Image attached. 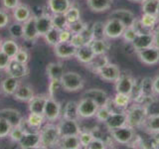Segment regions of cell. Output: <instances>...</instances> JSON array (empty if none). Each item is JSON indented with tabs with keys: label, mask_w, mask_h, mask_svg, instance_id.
I'll return each instance as SVG.
<instances>
[{
	"label": "cell",
	"mask_w": 159,
	"mask_h": 149,
	"mask_svg": "<svg viewBox=\"0 0 159 149\" xmlns=\"http://www.w3.org/2000/svg\"><path fill=\"white\" fill-rule=\"evenodd\" d=\"M40 137H41V148H52L58 146L61 140V133L59 131L58 124L52 122L47 123L46 125L40 128Z\"/></svg>",
	"instance_id": "obj_1"
},
{
	"label": "cell",
	"mask_w": 159,
	"mask_h": 149,
	"mask_svg": "<svg viewBox=\"0 0 159 149\" xmlns=\"http://www.w3.org/2000/svg\"><path fill=\"white\" fill-rule=\"evenodd\" d=\"M127 125L132 128L140 127L145 122L148 116V109L143 104H134L126 111Z\"/></svg>",
	"instance_id": "obj_2"
},
{
	"label": "cell",
	"mask_w": 159,
	"mask_h": 149,
	"mask_svg": "<svg viewBox=\"0 0 159 149\" xmlns=\"http://www.w3.org/2000/svg\"><path fill=\"white\" fill-rule=\"evenodd\" d=\"M61 86L67 92H78L84 88V79L76 72H66L61 79Z\"/></svg>",
	"instance_id": "obj_3"
},
{
	"label": "cell",
	"mask_w": 159,
	"mask_h": 149,
	"mask_svg": "<svg viewBox=\"0 0 159 149\" xmlns=\"http://www.w3.org/2000/svg\"><path fill=\"white\" fill-rule=\"evenodd\" d=\"M133 129L134 128L130 127L129 125H124L122 127L112 129L109 132H111V138L116 142L123 144V145H128L135 138V132H134Z\"/></svg>",
	"instance_id": "obj_4"
},
{
	"label": "cell",
	"mask_w": 159,
	"mask_h": 149,
	"mask_svg": "<svg viewBox=\"0 0 159 149\" xmlns=\"http://www.w3.org/2000/svg\"><path fill=\"white\" fill-rule=\"evenodd\" d=\"M98 106L96 102L88 97H82V99L78 102V112L80 118L88 119L92 118L96 115L98 109Z\"/></svg>",
	"instance_id": "obj_5"
},
{
	"label": "cell",
	"mask_w": 159,
	"mask_h": 149,
	"mask_svg": "<svg viewBox=\"0 0 159 149\" xmlns=\"http://www.w3.org/2000/svg\"><path fill=\"white\" fill-rule=\"evenodd\" d=\"M61 113H62L61 103L57 102L54 97H48L46 106H45V109H44V116L46 118V120H48L49 122L56 121L60 118Z\"/></svg>",
	"instance_id": "obj_6"
},
{
	"label": "cell",
	"mask_w": 159,
	"mask_h": 149,
	"mask_svg": "<svg viewBox=\"0 0 159 149\" xmlns=\"http://www.w3.org/2000/svg\"><path fill=\"white\" fill-rule=\"evenodd\" d=\"M137 57L140 62L147 65L153 66L159 63V48L156 46H151L145 49L137 51Z\"/></svg>",
	"instance_id": "obj_7"
},
{
	"label": "cell",
	"mask_w": 159,
	"mask_h": 149,
	"mask_svg": "<svg viewBox=\"0 0 159 149\" xmlns=\"http://www.w3.org/2000/svg\"><path fill=\"white\" fill-rule=\"evenodd\" d=\"M97 74L102 79L106 82L109 83H116L118 78L120 77V70L116 66V65L111 64V63H107V65H104L103 67L97 72Z\"/></svg>",
	"instance_id": "obj_8"
},
{
	"label": "cell",
	"mask_w": 159,
	"mask_h": 149,
	"mask_svg": "<svg viewBox=\"0 0 159 149\" xmlns=\"http://www.w3.org/2000/svg\"><path fill=\"white\" fill-rule=\"evenodd\" d=\"M58 127L62 137L69 135H79L80 132L82 131L78 120H73V119H68L64 117L58 123Z\"/></svg>",
	"instance_id": "obj_9"
},
{
	"label": "cell",
	"mask_w": 159,
	"mask_h": 149,
	"mask_svg": "<svg viewBox=\"0 0 159 149\" xmlns=\"http://www.w3.org/2000/svg\"><path fill=\"white\" fill-rule=\"evenodd\" d=\"M125 29V25L116 19H111L104 23V33L106 38L117 39L122 36V33Z\"/></svg>",
	"instance_id": "obj_10"
},
{
	"label": "cell",
	"mask_w": 159,
	"mask_h": 149,
	"mask_svg": "<svg viewBox=\"0 0 159 149\" xmlns=\"http://www.w3.org/2000/svg\"><path fill=\"white\" fill-rule=\"evenodd\" d=\"M19 147L22 149H35L41 148V137L39 131L25 132L21 140L18 142Z\"/></svg>",
	"instance_id": "obj_11"
},
{
	"label": "cell",
	"mask_w": 159,
	"mask_h": 149,
	"mask_svg": "<svg viewBox=\"0 0 159 149\" xmlns=\"http://www.w3.org/2000/svg\"><path fill=\"white\" fill-rule=\"evenodd\" d=\"M5 72L9 77H13L16 79H22L24 77L28 76L29 74V69L27 65L21 64L17 61H15L14 59H11L7 68L5 69Z\"/></svg>",
	"instance_id": "obj_12"
},
{
	"label": "cell",
	"mask_w": 159,
	"mask_h": 149,
	"mask_svg": "<svg viewBox=\"0 0 159 149\" xmlns=\"http://www.w3.org/2000/svg\"><path fill=\"white\" fill-rule=\"evenodd\" d=\"M104 125L109 131L112 130V129H116L124 125H127L126 112L113 111L107 120L104 121Z\"/></svg>",
	"instance_id": "obj_13"
},
{
	"label": "cell",
	"mask_w": 159,
	"mask_h": 149,
	"mask_svg": "<svg viewBox=\"0 0 159 149\" xmlns=\"http://www.w3.org/2000/svg\"><path fill=\"white\" fill-rule=\"evenodd\" d=\"M77 48L70 42H59L54 46V54L60 59H70L76 56Z\"/></svg>",
	"instance_id": "obj_14"
},
{
	"label": "cell",
	"mask_w": 159,
	"mask_h": 149,
	"mask_svg": "<svg viewBox=\"0 0 159 149\" xmlns=\"http://www.w3.org/2000/svg\"><path fill=\"white\" fill-rule=\"evenodd\" d=\"M134 84L135 81L129 74H120V77L116 82V92L130 96L134 88Z\"/></svg>",
	"instance_id": "obj_15"
},
{
	"label": "cell",
	"mask_w": 159,
	"mask_h": 149,
	"mask_svg": "<svg viewBox=\"0 0 159 149\" xmlns=\"http://www.w3.org/2000/svg\"><path fill=\"white\" fill-rule=\"evenodd\" d=\"M40 37L37 26H36V17L32 16L28 21L23 23V39L25 41L33 42Z\"/></svg>",
	"instance_id": "obj_16"
},
{
	"label": "cell",
	"mask_w": 159,
	"mask_h": 149,
	"mask_svg": "<svg viewBox=\"0 0 159 149\" xmlns=\"http://www.w3.org/2000/svg\"><path fill=\"white\" fill-rule=\"evenodd\" d=\"M82 97H88V98L93 99V102H96L98 103V106H106L109 99L107 93L104 91H102V89H99V88L88 89V91H86L83 93Z\"/></svg>",
	"instance_id": "obj_17"
},
{
	"label": "cell",
	"mask_w": 159,
	"mask_h": 149,
	"mask_svg": "<svg viewBox=\"0 0 159 149\" xmlns=\"http://www.w3.org/2000/svg\"><path fill=\"white\" fill-rule=\"evenodd\" d=\"M111 19H116L118 21H120L125 25V27H129L133 24V22L135 21V16L134 14L126 9H116L112 11L109 15Z\"/></svg>",
	"instance_id": "obj_18"
},
{
	"label": "cell",
	"mask_w": 159,
	"mask_h": 149,
	"mask_svg": "<svg viewBox=\"0 0 159 149\" xmlns=\"http://www.w3.org/2000/svg\"><path fill=\"white\" fill-rule=\"evenodd\" d=\"M48 94H39V96H34L31 101L29 102V111L33 113H39V114H44V109L45 106H46L47 99H48Z\"/></svg>",
	"instance_id": "obj_19"
},
{
	"label": "cell",
	"mask_w": 159,
	"mask_h": 149,
	"mask_svg": "<svg viewBox=\"0 0 159 149\" xmlns=\"http://www.w3.org/2000/svg\"><path fill=\"white\" fill-rule=\"evenodd\" d=\"M36 26H37L39 36L44 37L46 33L53 28L52 15L43 14L36 17Z\"/></svg>",
	"instance_id": "obj_20"
},
{
	"label": "cell",
	"mask_w": 159,
	"mask_h": 149,
	"mask_svg": "<svg viewBox=\"0 0 159 149\" xmlns=\"http://www.w3.org/2000/svg\"><path fill=\"white\" fill-rule=\"evenodd\" d=\"M0 117L6 119L12 126L19 125L21 123L23 116L20 111L14 108H3L0 109Z\"/></svg>",
	"instance_id": "obj_21"
},
{
	"label": "cell",
	"mask_w": 159,
	"mask_h": 149,
	"mask_svg": "<svg viewBox=\"0 0 159 149\" xmlns=\"http://www.w3.org/2000/svg\"><path fill=\"white\" fill-rule=\"evenodd\" d=\"M131 44L136 52L139 51V50L151 47L154 45L153 33L151 32V33H145V34H139L137 35V37Z\"/></svg>",
	"instance_id": "obj_22"
},
{
	"label": "cell",
	"mask_w": 159,
	"mask_h": 149,
	"mask_svg": "<svg viewBox=\"0 0 159 149\" xmlns=\"http://www.w3.org/2000/svg\"><path fill=\"white\" fill-rule=\"evenodd\" d=\"M35 96L34 91L32 87L28 86V84H21L18 87L16 92L14 93L13 97L18 102H29L32 99V97Z\"/></svg>",
	"instance_id": "obj_23"
},
{
	"label": "cell",
	"mask_w": 159,
	"mask_h": 149,
	"mask_svg": "<svg viewBox=\"0 0 159 149\" xmlns=\"http://www.w3.org/2000/svg\"><path fill=\"white\" fill-rule=\"evenodd\" d=\"M47 5L52 14H65L72 6L71 0H48Z\"/></svg>",
	"instance_id": "obj_24"
},
{
	"label": "cell",
	"mask_w": 159,
	"mask_h": 149,
	"mask_svg": "<svg viewBox=\"0 0 159 149\" xmlns=\"http://www.w3.org/2000/svg\"><path fill=\"white\" fill-rule=\"evenodd\" d=\"M19 86H20L19 79L8 76L0 84V91L5 96H13Z\"/></svg>",
	"instance_id": "obj_25"
},
{
	"label": "cell",
	"mask_w": 159,
	"mask_h": 149,
	"mask_svg": "<svg viewBox=\"0 0 159 149\" xmlns=\"http://www.w3.org/2000/svg\"><path fill=\"white\" fill-rule=\"evenodd\" d=\"M32 16L31 8L26 4H19L16 8L13 9V18L16 22L25 23Z\"/></svg>",
	"instance_id": "obj_26"
},
{
	"label": "cell",
	"mask_w": 159,
	"mask_h": 149,
	"mask_svg": "<svg viewBox=\"0 0 159 149\" xmlns=\"http://www.w3.org/2000/svg\"><path fill=\"white\" fill-rule=\"evenodd\" d=\"M94 56H96V54L93 51L91 45L88 44V45H84L83 47L78 48L76 52V56L75 57L77 58L79 62L87 65L94 58Z\"/></svg>",
	"instance_id": "obj_27"
},
{
	"label": "cell",
	"mask_w": 159,
	"mask_h": 149,
	"mask_svg": "<svg viewBox=\"0 0 159 149\" xmlns=\"http://www.w3.org/2000/svg\"><path fill=\"white\" fill-rule=\"evenodd\" d=\"M46 73L50 81H52V79L61 81L65 71L64 67L60 63H50L46 67Z\"/></svg>",
	"instance_id": "obj_28"
},
{
	"label": "cell",
	"mask_w": 159,
	"mask_h": 149,
	"mask_svg": "<svg viewBox=\"0 0 159 149\" xmlns=\"http://www.w3.org/2000/svg\"><path fill=\"white\" fill-rule=\"evenodd\" d=\"M58 146L63 149H80L82 148L80 143L79 135H69L63 136L60 140Z\"/></svg>",
	"instance_id": "obj_29"
},
{
	"label": "cell",
	"mask_w": 159,
	"mask_h": 149,
	"mask_svg": "<svg viewBox=\"0 0 159 149\" xmlns=\"http://www.w3.org/2000/svg\"><path fill=\"white\" fill-rule=\"evenodd\" d=\"M112 0H87L88 7L93 12H104L111 6Z\"/></svg>",
	"instance_id": "obj_30"
},
{
	"label": "cell",
	"mask_w": 159,
	"mask_h": 149,
	"mask_svg": "<svg viewBox=\"0 0 159 149\" xmlns=\"http://www.w3.org/2000/svg\"><path fill=\"white\" fill-rule=\"evenodd\" d=\"M19 49H20L19 45L13 39H6L0 44V50L3 51L6 55H8L11 59L15 57V55H16Z\"/></svg>",
	"instance_id": "obj_31"
},
{
	"label": "cell",
	"mask_w": 159,
	"mask_h": 149,
	"mask_svg": "<svg viewBox=\"0 0 159 149\" xmlns=\"http://www.w3.org/2000/svg\"><path fill=\"white\" fill-rule=\"evenodd\" d=\"M107 63H109V62H108V59L106 54L96 55L92 61L87 64V68H89V70H91L92 72L97 74L98 70L102 67H103L104 65H107Z\"/></svg>",
	"instance_id": "obj_32"
},
{
	"label": "cell",
	"mask_w": 159,
	"mask_h": 149,
	"mask_svg": "<svg viewBox=\"0 0 159 149\" xmlns=\"http://www.w3.org/2000/svg\"><path fill=\"white\" fill-rule=\"evenodd\" d=\"M64 118H68V119H73V120H78L81 119L79 116V112H78V102H74V101H70L66 103L64 108Z\"/></svg>",
	"instance_id": "obj_33"
},
{
	"label": "cell",
	"mask_w": 159,
	"mask_h": 149,
	"mask_svg": "<svg viewBox=\"0 0 159 149\" xmlns=\"http://www.w3.org/2000/svg\"><path fill=\"white\" fill-rule=\"evenodd\" d=\"M140 89H141V94H142L141 102H143V99L151 97L153 94L155 93L153 88V79L144 78L140 83Z\"/></svg>",
	"instance_id": "obj_34"
},
{
	"label": "cell",
	"mask_w": 159,
	"mask_h": 149,
	"mask_svg": "<svg viewBox=\"0 0 159 149\" xmlns=\"http://www.w3.org/2000/svg\"><path fill=\"white\" fill-rule=\"evenodd\" d=\"M143 125L149 133H152V134L158 133L159 132V113L151 114V115L148 114V116Z\"/></svg>",
	"instance_id": "obj_35"
},
{
	"label": "cell",
	"mask_w": 159,
	"mask_h": 149,
	"mask_svg": "<svg viewBox=\"0 0 159 149\" xmlns=\"http://www.w3.org/2000/svg\"><path fill=\"white\" fill-rule=\"evenodd\" d=\"M45 120H46V118H45L44 114L33 113V112H30L27 118V122L29 123V125L36 131L40 130V128L43 126Z\"/></svg>",
	"instance_id": "obj_36"
},
{
	"label": "cell",
	"mask_w": 159,
	"mask_h": 149,
	"mask_svg": "<svg viewBox=\"0 0 159 149\" xmlns=\"http://www.w3.org/2000/svg\"><path fill=\"white\" fill-rule=\"evenodd\" d=\"M89 45L96 55L106 54L109 49V45L106 39H93Z\"/></svg>",
	"instance_id": "obj_37"
},
{
	"label": "cell",
	"mask_w": 159,
	"mask_h": 149,
	"mask_svg": "<svg viewBox=\"0 0 159 149\" xmlns=\"http://www.w3.org/2000/svg\"><path fill=\"white\" fill-rule=\"evenodd\" d=\"M130 101H131V97L129 96V94L116 93L112 99V102L114 106L118 108H125V107H127Z\"/></svg>",
	"instance_id": "obj_38"
},
{
	"label": "cell",
	"mask_w": 159,
	"mask_h": 149,
	"mask_svg": "<svg viewBox=\"0 0 159 149\" xmlns=\"http://www.w3.org/2000/svg\"><path fill=\"white\" fill-rule=\"evenodd\" d=\"M52 22H53V27L58 30L68 28L69 25L65 14H52Z\"/></svg>",
	"instance_id": "obj_39"
},
{
	"label": "cell",
	"mask_w": 159,
	"mask_h": 149,
	"mask_svg": "<svg viewBox=\"0 0 159 149\" xmlns=\"http://www.w3.org/2000/svg\"><path fill=\"white\" fill-rule=\"evenodd\" d=\"M157 21H158L157 16L156 15H152V14L143 13L140 18V22L142 23L143 26L146 27L149 30H151V31L154 30V27H155Z\"/></svg>",
	"instance_id": "obj_40"
},
{
	"label": "cell",
	"mask_w": 159,
	"mask_h": 149,
	"mask_svg": "<svg viewBox=\"0 0 159 149\" xmlns=\"http://www.w3.org/2000/svg\"><path fill=\"white\" fill-rule=\"evenodd\" d=\"M159 0H143L142 1V12L146 14L156 15Z\"/></svg>",
	"instance_id": "obj_41"
},
{
	"label": "cell",
	"mask_w": 159,
	"mask_h": 149,
	"mask_svg": "<svg viewBox=\"0 0 159 149\" xmlns=\"http://www.w3.org/2000/svg\"><path fill=\"white\" fill-rule=\"evenodd\" d=\"M46 42L50 45V46H55L60 42V30L56 28H52L50 31L46 33V35L44 36Z\"/></svg>",
	"instance_id": "obj_42"
},
{
	"label": "cell",
	"mask_w": 159,
	"mask_h": 149,
	"mask_svg": "<svg viewBox=\"0 0 159 149\" xmlns=\"http://www.w3.org/2000/svg\"><path fill=\"white\" fill-rule=\"evenodd\" d=\"M10 36L13 39H23V23H19L15 21L8 28Z\"/></svg>",
	"instance_id": "obj_43"
},
{
	"label": "cell",
	"mask_w": 159,
	"mask_h": 149,
	"mask_svg": "<svg viewBox=\"0 0 159 149\" xmlns=\"http://www.w3.org/2000/svg\"><path fill=\"white\" fill-rule=\"evenodd\" d=\"M65 16H66L68 20V23L71 24L81 20V12H80V9L78 7H75L72 5L65 13Z\"/></svg>",
	"instance_id": "obj_44"
},
{
	"label": "cell",
	"mask_w": 159,
	"mask_h": 149,
	"mask_svg": "<svg viewBox=\"0 0 159 149\" xmlns=\"http://www.w3.org/2000/svg\"><path fill=\"white\" fill-rule=\"evenodd\" d=\"M92 32L93 39H106V33H104V23L98 21L93 23L92 26Z\"/></svg>",
	"instance_id": "obj_45"
},
{
	"label": "cell",
	"mask_w": 159,
	"mask_h": 149,
	"mask_svg": "<svg viewBox=\"0 0 159 149\" xmlns=\"http://www.w3.org/2000/svg\"><path fill=\"white\" fill-rule=\"evenodd\" d=\"M113 111H111V108H109V106H107V104H106V106H99L98 111L96 113V118L98 119V120L99 122H103L107 120V119L109 117V115L112 113Z\"/></svg>",
	"instance_id": "obj_46"
},
{
	"label": "cell",
	"mask_w": 159,
	"mask_h": 149,
	"mask_svg": "<svg viewBox=\"0 0 159 149\" xmlns=\"http://www.w3.org/2000/svg\"><path fill=\"white\" fill-rule=\"evenodd\" d=\"M25 134V131L24 129L20 126V125H16V126H13L11 131L9 133V138L10 140L14 143H18L20 140H21V138L23 137V135Z\"/></svg>",
	"instance_id": "obj_47"
},
{
	"label": "cell",
	"mask_w": 159,
	"mask_h": 149,
	"mask_svg": "<svg viewBox=\"0 0 159 149\" xmlns=\"http://www.w3.org/2000/svg\"><path fill=\"white\" fill-rule=\"evenodd\" d=\"M93 133L89 130H84V131H81L79 134V139H80V143H81L82 147L84 148H87L88 145L91 141L93 139Z\"/></svg>",
	"instance_id": "obj_48"
},
{
	"label": "cell",
	"mask_w": 159,
	"mask_h": 149,
	"mask_svg": "<svg viewBox=\"0 0 159 149\" xmlns=\"http://www.w3.org/2000/svg\"><path fill=\"white\" fill-rule=\"evenodd\" d=\"M13 59L15 61H17L21 64L27 65L30 59V55H29V52L27 51V49L20 47V49L18 50V52L16 53V55H15V57Z\"/></svg>",
	"instance_id": "obj_49"
},
{
	"label": "cell",
	"mask_w": 159,
	"mask_h": 149,
	"mask_svg": "<svg viewBox=\"0 0 159 149\" xmlns=\"http://www.w3.org/2000/svg\"><path fill=\"white\" fill-rule=\"evenodd\" d=\"M12 127L13 126L6 120V119L0 117V139L8 137Z\"/></svg>",
	"instance_id": "obj_50"
},
{
	"label": "cell",
	"mask_w": 159,
	"mask_h": 149,
	"mask_svg": "<svg viewBox=\"0 0 159 149\" xmlns=\"http://www.w3.org/2000/svg\"><path fill=\"white\" fill-rule=\"evenodd\" d=\"M88 27V24L83 22L82 20H79L74 23H71L68 25V29L72 32V34H80L82 33L84 29Z\"/></svg>",
	"instance_id": "obj_51"
},
{
	"label": "cell",
	"mask_w": 159,
	"mask_h": 149,
	"mask_svg": "<svg viewBox=\"0 0 159 149\" xmlns=\"http://www.w3.org/2000/svg\"><path fill=\"white\" fill-rule=\"evenodd\" d=\"M137 35L138 34L136 33L135 30L133 29V27L129 26V27H125L121 37L124 39V41H126L128 43H132L134 40H135V38L137 37Z\"/></svg>",
	"instance_id": "obj_52"
},
{
	"label": "cell",
	"mask_w": 159,
	"mask_h": 149,
	"mask_svg": "<svg viewBox=\"0 0 159 149\" xmlns=\"http://www.w3.org/2000/svg\"><path fill=\"white\" fill-rule=\"evenodd\" d=\"M70 43H71L73 46L76 47L77 49L80 48V47H83L84 45H88L86 39H84V37L82 35V33H80V34H73L71 40H70Z\"/></svg>",
	"instance_id": "obj_53"
},
{
	"label": "cell",
	"mask_w": 159,
	"mask_h": 149,
	"mask_svg": "<svg viewBox=\"0 0 159 149\" xmlns=\"http://www.w3.org/2000/svg\"><path fill=\"white\" fill-rule=\"evenodd\" d=\"M60 88H62L61 81H58V79H52V81H50L48 87V96L50 97H54Z\"/></svg>",
	"instance_id": "obj_54"
},
{
	"label": "cell",
	"mask_w": 159,
	"mask_h": 149,
	"mask_svg": "<svg viewBox=\"0 0 159 149\" xmlns=\"http://www.w3.org/2000/svg\"><path fill=\"white\" fill-rule=\"evenodd\" d=\"M89 149H106L107 148V143L102 140V138L99 137H93V139L89 144L88 147Z\"/></svg>",
	"instance_id": "obj_55"
},
{
	"label": "cell",
	"mask_w": 159,
	"mask_h": 149,
	"mask_svg": "<svg viewBox=\"0 0 159 149\" xmlns=\"http://www.w3.org/2000/svg\"><path fill=\"white\" fill-rule=\"evenodd\" d=\"M9 14L6 11V9L0 8V29H3L8 26L9 24Z\"/></svg>",
	"instance_id": "obj_56"
},
{
	"label": "cell",
	"mask_w": 159,
	"mask_h": 149,
	"mask_svg": "<svg viewBox=\"0 0 159 149\" xmlns=\"http://www.w3.org/2000/svg\"><path fill=\"white\" fill-rule=\"evenodd\" d=\"M10 61H11V58L0 50V71H5Z\"/></svg>",
	"instance_id": "obj_57"
},
{
	"label": "cell",
	"mask_w": 159,
	"mask_h": 149,
	"mask_svg": "<svg viewBox=\"0 0 159 149\" xmlns=\"http://www.w3.org/2000/svg\"><path fill=\"white\" fill-rule=\"evenodd\" d=\"M2 6L6 10H13L20 4L19 0H1Z\"/></svg>",
	"instance_id": "obj_58"
},
{
	"label": "cell",
	"mask_w": 159,
	"mask_h": 149,
	"mask_svg": "<svg viewBox=\"0 0 159 149\" xmlns=\"http://www.w3.org/2000/svg\"><path fill=\"white\" fill-rule=\"evenodd\" d=\"M72 35V32L68 28L60 30V42H70Z\"/></svg>",
	"instance_id": "obj_59"
},
{
	"label": "cell",
	"mask_w": 159,
	"mask_h": 149,
	"mask_svg": "<svg viewBox=\"0 0 159 149\" xmlns=\"http://www.w3.org/2000/svg\"><path fill=\"white\" fill-rule=\"evenodd\" d=\"M153 40H154V46L159 48V26L153 30Z\"/></svg>",
	"instance_id": "obj_60"
},
{
	"label": "cell",
	"mask_w": 159,
	"mask_h": 149,
	"mask_svg": "<svg viewBox=\"0 0 159 149\" xmlns=\"http://www.w3.org/2000/svg\"><path fill=\"white\" fill-rule=\"evenodd\" d=\"M153 88H154V93L156 94H159V74L153 79Z\"/></svg>",
	"instance_id": "obj_61"
},
{
	"label": "cell",
	"mask_w": 159,
	"mask_h": 149,
	"mask_svg": "<svg viewBox=\"0 0 159 149\" xmlns=\"http://www.w3.org/2000/svg\"><path fill=\"white\" fill-rule=\"evenodd\" d=\"M156 16L159 20V3H158V8H157V12H156Z\"/></svg>",
	"instance_id": "obj_62"
},
{
	"label": "cell",
	"mask_w": 159,
	"mask_h": 149,
	"mask_svg": "<svg viewBox=\"0 0 159 149\" xmlns=\"http://www.w3.org/2000/svg\"><path fill=\"white\" fill-rule=\"evenodd\" d=\"M130 1H133V2H142L143 0H130Z\"/></svg>",
	"instance_id": "obj_63"
},
{
	"label": "cell",
	"mask_w": 159,
	"mask_h": 149,
	"mask_svg": "<svg viewBox=\"0 0 159 149\" xmlns=\"http://www.w3.org/2000/svg\"><path fill=\"white\" fill-rule=\"evenodd\" d=\"M1 42H2V41H1V39H0V44H1Z\"/></svg>",
	"instance_id": "obj_64"
}]
</instances>
